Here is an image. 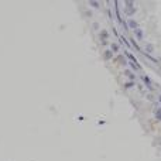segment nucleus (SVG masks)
Instances as JSON below:
<instances>
[{
  "label": "nucleus",
  "instance_id": "obj_2",
  "mask_svg": "<svg viewBox=\"0 0 161 161\" xmlns=\"http://www.w3.org/2000/svg\"><path fill=\"white\" fill-rule=\"evenodd\" d=\"M112 57H113V52L110 51V50H106V51H105V58H106V59H110Z\"/></svg>",
  "mask_w": 161,
  "mask_h": 161
},
{
  "label": "nucleus",
  "instance_id": "obj_4",
  "mask_svg": "<svg viewBox=\"0 0 161 161\" xmlns=\"http://www.w3.org/2000/svg\"><path fill=\"white\" fill-rule=\"evenodd\" d=\"M134 33H136V37H137V38H141V37H143V31H141L140 28L134 30Z\"/></svg>",
  "mask_w": 161,
  "mask_h": 161
},
{
  "label": "nucleus",
  "instance_id": "obj_1",
  "mask_svg": "<svg viewBox=\"0 0 161 161\" xmlns=\"http://www.w3.org/2000/svg\"><path fill=\"white\" fill-rule=\"evenodd\" d=\"M127 23H129V26H130L133 30H137V28H138V24H137V21H136V20H129Z\"/></svg>",
  "mask_w": 161,
  "mask_h": 161
},
{
  "label": "nucleus",
  "instance_id": "obj_5",
  "mask_svg": "<svg viewBox=\"0 0 161 161\" xmlns=\"http://www.w3.org/2000/svg\"><path fill=\"white\" fill-rule=\"evenodd\" d=\"M155 117H157L158 120H161V109L157 110V113H155Z\"/></svg>",
  "mask_w": 161,
  "mask_h": 161
},
{
  "label": "nucleus",
  "instance_id": "obj_6",
  "mask_svg": "<svg viewBox=\"0 0 161 161\" xmlns=\"http://www.w3.org/2000/svg\"><path fill=\"white\" fill-rule=\"evenodd\" d=\"M160 100H161V96H160Z\"/></svg>",
  "mask_w": 161,
  "mask_h": 161
},
{
  "label": "nucleus",
  "instance_id": "obj_3",
  "mask_svg": "<svg viewBox=\"0 0 161 161\" xmlns=\"http://www.w3.org/2000/svg\"><path fill=\"white\" fill-rule=\"evenodd\" d=\"M107 37H109L107 31H106V30H102V31H100V38H102V40H105V38H107Z\"/></svg>",
  "mask_w": 161,
  "mask_h": 161
}]
</instances>
